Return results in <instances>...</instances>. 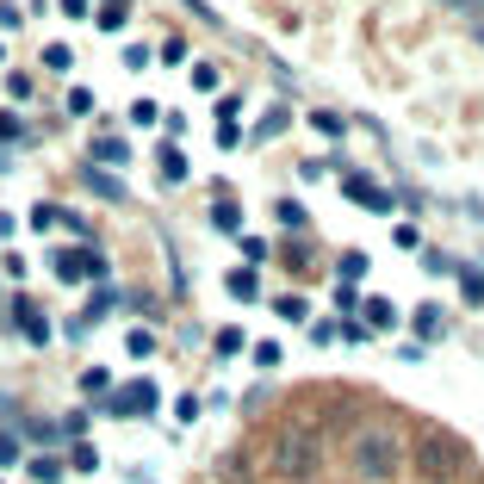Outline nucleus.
Segmentation results:
<instances>
[{
	"instance_id": "1",
	"label": "nucleus",
	"mask_w": 484,
	"mask_h": 484,
	"mask_svg": "<svg viewBox=\"0 0 484 484\" xmlns=\"http://www.w3.org/2000/svg\"><path fill=\"white\" fill-rule=\"evenodd\" d=\"M348 459H354V472H360L367 484H391V479H398V466H404V441H398L391 422H367V429H354Z\"/></svg>"
},
{
	"instance_id": "2",
	"label": "nucleus",
	"mask_w": 484,
	"mask_h": 484,
	"mask_svg": "<svg viewBox=\"0 0 484 484\" xmlns=\"http://www.w3.org/2000/svg\"><path fill=\"white\" fill-rule=\"evenodd\" d=\"M274 472L279 479H298V484H311L323 472V435L311 422H292V429L274 435Z\"/></svg>"
},
{
	"instance_id": "3",
	"label": "nucleus",
	"mask_w": 484,
	"mask_h": 484,
	"mask_svg": "<svg viewBox=\"0 0 484 484\" xmlns=\"http://www.w3.org/2000/svg\"><path fill=\"white\" fill-rule=\"evenodd\" d=\"M416 466H422V479H453L459 466H466V448H459V435H448V429H429L422 441H416Z\"/></svg>"
},
{
	"instance_id": "4",
	"label": "nucleus",
	"mask_w": 484,
	"mask_h": 484,
	"mask_svg": "<svg viewBox=\"0 0 484 484\" xmlns=\"http://www.w3.org/2000/svg\"><path fill=\"white\" fill-rule=\"evenodd\" d=\"M156 404H162V398H156V385H149V379H137V385H125V391L106 398V410H112V416H149Z\"/></svg>"
},
{
	"instance_id": "5",
	"label": "nucleus",
	"mask_w": 484,
	"mask_h": 484,
	"mask_svg": "<svg viewBox=\"0 0 484 484\" xmlns=\"http://www.w3.org/2000/svg\"><path fill=\"white\" fill-rule=\"evenodd\" d=\"M342 199H354L360 211H391V193H385V187H373L367 174H354V168L342 174Z\"/></svg>"
},
{
	"instance_id": "6",
	"label": "nucleus",
	"mask_w": 484,
	"mask_h": 484,
	"mask_svg": "<svg viewBox=\"0 0 484 484\" xmlns=\"http://www.w3.org/2000/svg\"><path fill=\"white\" fill-rule=\"evenodd\" d=\"M13 323H19V336H25V342H50V317L37 311V298H25V292H19V298H13Z\"/></svg>"
},
{
	"instance_id": "7",
	"label": "nucleus",
	"mask_w": 484,
	"mask_h": 484,
	"mask_svg": "<svg viewBox=\"0 0 484 484\" xmlns=\"http://www.w3.org/2000/svg\"><path fill=\"white\" fill-rule=\"evenodd\" d=\"M32 230H69V237H87V224L63 206H32Z\"/></svg>"
},
{
	"instance_id": "8",
	"label": "nucleus",
	"mask_w": 484,
	"mask_h": 484,
	"mask_svg": "<svg viewBox=\"0 0 484 484\" xmlns=\"http://www.w3.org/2000/svg\"><path fill=\"white\" fill-rule=\"evenodd\" d=\"M410 329H416V336H422V342H441V336H448V311H441V305L429 298V305H416Z\"/></svg>"
},
{
	"instance_id": "9",
	"label": "nucleus",
	"mask_w": 484,
	"mask_h": 484,
	"mask_svg": "<svg viewBox=\"0 0 484 484\" xmlns=\"http://www.w3.org/2000/svg\"><path fill=\"white\" fill-rule=\"evenodd\" d=\"M360 323H367V336H385V329H398V305H391V298H367V305H360Z\"/></svg>"
},
{
	"instance_id": "10",
	"label": "nucleus",
	"mask_w": 484,
	"mask_h": 484,
	"mask_svg": "<svg viewBox=\"0 0 484 484\" xmlns=\"http://www.w3.org/2000/svg\"><path fill=\"white\" fill-rule=\"evenodd\" d=\"M50 267H56V279H87V248H56Z\"/></svg>"
},
{
	"instance_id": "11",
	"label": "nucleus",
	"mask_w": 484,
	"mask_h": 484,
	"mask_svg": "<svg viewBox=\"0 0 484 484\" xmlns=\"http://www.w3.org/2000/svg\"><path fill=\"white\" fill-rule=\"evenodd\" d=\"M224 292H230V298H242V305H255V298H261V279H255V267H237V274L224 279Z\"/></svg>"
},
{
	"instance_id": "12",
	"label": "nucleus",
	"mask_w": 484,
	"mask_h": 484,
	"mask_svg": "<svg viewBox=\"0 0 484 484\" xmlns=\"http://www.w3.org/2000/svg\"><path fill=\"white\" fill-rule=\"evenodd\" d=\"M87 187H94L100 199H125V180H118V174H106V168H87Z\"/></svg>"
},
{
	"instance_id": "13",
	"label": "nucleus",
	"mask_w": 484,
	"mask_h": 484,
	"mask_svg": "<svg viewBox=\"0 0 484 484\" xmlns=\"http://www.w3.org/2000/svg\"><path fill=\"white\" fill-rule=\"evenodd\" d=\"M94 156H100L106 168H118V162L131 156V143H125V137H100V143H94Z\"/></svg>"
},
{
	"instance_id": "14",
	"label": "nucleus",
	"mask_w": 484,
	"mask_h": 484,
	"mask_svg": "<svg viewBox=\"0 0 484 484\" xmlns=\"http://www.w3.org/2000/svg\"><path fill=\"white\" fill-rule=\"evenodd\" d=\"M211 224H217V230H242V206L237 199H217V206H211Z\"/></svg>"
},
{
	"instance_id": "15",
	"label": "nucleus",
	"mask_w": 484,
	"mask_h": 484,
	"mask_svg": "<svg viewBox=\"0 0 484 484\" xmlns=\"http://www.w3.org/2000/svg\"><path fill=\"white\" fill-rule=\"evenodd\" d=\"M162 180H168V187H187V156H180V149H162Z\"/></svg>"
},
{
	"instance_id": "16",
	"label": "nucleus",
	"mask_w": 484,
	"mask_h": 484,
	"mask_svg": "<svg viewBox=\"0 0 484 484\" xmlns=\"http://www.w3.org/2000/svg\"><path fill=\"white\" fill-rule=\"evenodd\" d=\"M81 391H87V398H112V373H106V367H87V373H81Z\"/></svg>"
},
{
	"instance_id": "17",
	"label": "nucleus",
	"mask_w": 484,
	"mask_h": 484,
	"mask_svg": "<svg viewBox=\"0 0 484 484\" xmlns=\"http://www.w3.org/2000/svg\"><path fill=\"white\" fill-rule=\"evenodd\" d=\"M274 217H279V224H286V230H305V224H311L298 199H279V206H274Z\"/></svg>"
},
{
	"instance_id": "18",
	"label": "nucleus",
	"mask_w": 484,
	"mask_h": 484,
	"mask_svg": "<svg viewBox=\"0 0 484 484\" xmlns=\"http://www.w3.org/2000/svg\"><path fill=\"white\" fill-rule=\"evenodd\" d=\"M274 311L286 317V323H305V317H311V305H305L298 292H286V298H274Z\"/></svg>"
},
{
	"instance_id": "19",
	"label": "nucleus",
	"mask_w": 484,
	"mask_h": 484,
	"mask_svg": "<svg viewBox=\"0 0 484 484\" xmlns=\"http://www.w3.org/2000/svg\"><path fill=\"white\" fill-rule=\"evenodd\" d=\"M459 292H466L472 305H484V274L479 267H459Z\"/></svg>"
},
{
	"instance_id": "20",
	"label": "nucleus",
	"mask_w": 484,
	"mask_h": 484,
	"mask_svg": "<svg viewBox=\"0 0 484 484\" xmlns=\"http://www.w3.org/2000/svg\"><path fill=\"white\" fill-rule=\"evenodd\" d=\"M286 125H292V112H286V106H279V112H267V118H261V125H255V137H279V131H286Z\"/></svg>"
},
{
	"instance_id": "21",
	"label": "nucleus",
	"mask_w": 484,
	"mask_h": 484,
	"mask_svg": "<svg viewBox=\"0 0 484 484\" xmlns=\"http://www.w3.org/2000/svg\"><path fill=\"white\" fill-rule=\"evenodd\" d=\"M32 479L37 484H56V479H63V459H44V453H37V459H32Z\"/></svg>"
},
{
	"instance_id": "22",
	"label": "nucleus",
	"mask_w": 484,
	"mask_h": 484,
	"mask_svg": "<svg viewBox=\"0 0 484 484\" xmlns=\"http://www.w3.org/2000/svg\"><path fill=\"white\" fill-rule=\"evenodd\" d=\"M342 279H348V286L367 279V255H360V248H348V255H342Z\"/></svg>"
},
{
	"instance_id": "23",
	"label": "nucleus",
	"mask_w": 484,
	"mask_h": 484,
	"mask_svg": "<svg viewBox=\"0 0 484 484\" xmlns=\"http://www.w3.org/2000/svg\"><path fill=\"white\" fill-rule=\"evenodd\" d=\"M125 348H131L137 360H149V354H156V336H149V329H131V336H125Z\"/></svg>"
},
{
	"instance_id": "24",
	"label": "nucleus",
	"mask_w": 484,
	"mask_h": 484,
	"mask_svg": "<svg viewBox=\"0 0 484 484\" xmlns=\"http://www.w3.org/2000/svg\"><path fill=\"white\" fill-rule=\"evenodd\" d=\"M311 125L323 131V137H342L348 125H342V112H311Z\"/></svg>"
},
{
	"instance_id": "25",
	"label": "nucleus",
	"mask_w": 484,
	"mask_h": 484,
	"mask_svg": "<svg viewBox=\"0 0 484 484\" xmlns=\"http://www.w3.org/2000/svg\"><path fill=\"white\" fill-rule=\"evenodd\" d=\"M125 25V0H106L100 6V32H118Z\"/></svg>"
},
{
	"instance_id": "26",
	"label": "nucleus",
	"mask_w": 484,
	"mask_h": 484,
	"mask_svg": "<svg viewBox=\"0 0 484 484\" xmlns=\"http://www.w3.org/2000/svg\"><path fill=\"white\" fill-rule=\"evenodd\" d=\"M0 143H25V125H19V112H0Z\"/></svg>"
},
{
	"instance_id": "27",
	"label": "nucleus",
	"mask_w": 484,
	"mask_h": 484,
	"mask_svg": "<svg viewBox=\"0 0 484 484\" xmlns=\"http://www.w3.org/2000/svg\"><path fill=\"white\" fill-rule=\"evenodd\" d=\"M336 311H342V317L360 311V286H336Z\"/></svg>"
},
{
	"instance_id": "28",
	"label": "nucleus",
	"mask_w": 484,
	"mask_h": 484,
	"mask_svg": "<svg viewBox=\"0 0 484 484\" xmlns=\"http://www.w3.org/2000/svg\"><path fill=\"white\" fill-rule=\"evenodd\" d=\"M69 63H75V56H69V44H50V50H44V69H56V75H63Z\"/></svg>"
},
{
	"instance_id": "29",
	"label": "nucleus",
	"mask_w": 484,
	"mask_h": 484,
	"mask_svg": "<svg viewBox=\"0 0 484 484\" xmlns=\"http://www.w3.org/2000/svg\"><path fill=\"white\" fill-rule=\"evenodd\" d=\"M391 237H398V248H410V255H416V248H422V230H416V224H398Z\"/></svg>"
},
{
	"instance_id": "30",
	"label": "nucleus",
	"mask_w": 484,
	"mask_h": 484,
	"mask_svg": "<svg viewBox=\"0 0 484 484\" xmlns=\"http://www.w3.org/2000/svg\"><path fill=\"white\" fill-rule=\"evenodd\" d=\"M422 261H429V274H459V267H453L441 248H422Z\"/></svg>"
},
{
	"instance_id": "31",
	"label": "nucleus",
	"mask_w": 484,
	"mask_h": 484,
	"mask_svg": "<svg viewBox=\"0 0 484 484\" xmlns=\"http://www.w3.org/2000/svg\"><path fill=\"white\" fill-rule=\"evenodd\" d=\"M237 112H242V100H237V94H224V100H217V125H237Z\"/></svg>"
},
{
	"instance_id": "32",
	"label": "nucleus",
	"mask_w": 484,
	"mask_h": 484,
	"mask_svg": "<svg viewBox=\"0 0 484 484\" xmlns=\"http://www.w3.org/2000/svg\"><path fill=\"white\" fill-rule=\"evenodd\" d=\"M217 354H242V329H217Z\"/></svg>"
},
{
	"instance_id": "33",
	"label": "nucleus",
	"mask_w": 484,
	"mask_h": 484,
	"mask_svg": "<svg viewBox=\"0 0 484 484\" xmlns=\"http://www.w3.org/2000/svg\"><path fill=\"white\" fill-rule=\"evenodd\" d=\"M255 367H279V342H255Z\"/></svg>"
},
{
	"instance_id": "34",
	"label": "nucleus",
	"mask_w": 484,
	"mask_h": 484,
	"mask_svg": "<svg viewBox=\"0 0 484 484\" xmlns=\"http://www.w3.org/2000/svg\"><path fill=\"white\" fill-rule=\"evenodd\" d=\"M125 69H149V50L143 44H125Z\"/></svg>"
},
{
	"instance_id": "35",
	"label": "nucleus",
	"mask_w": 484,
	"mask_h": 484,
	"mask_svg": "<svg viewBox=\"0 0 484 484\" xmlns=\"http://www.w3.org/2000/svg\"><path fill=\"white\" fill-rule=\"evenodd\" d=\"M69 466H75V472H94V466H100V453H94V448H75Z\"/></svg>"
},
{
	"instance_id": "36",
	"label": "nucleus",
	"mask_w": 484,
	"mask_h": 484,
	"mask_svg": "<svg viewBox=\"0 0 484 484\" xmlns=\"http://www.w3.org/2000/svg\"><path fill=\"white\" fill-rule=\"evenodd\" d=\"M242 242V255H248V261H267V242L261 237H237Z\"/></svg>"
},
{
	"instance_id": "37",
	"label": "nucleus",
	"mask_w": 484,
	"mask_h": 484,
	"mask_svg": "<svg viewBox=\"0 0 484 484\" xmlns=\"http://www.w3.org/2000/svg\"><path fill=\"white\" fill-rule=\"evenodd\" d=\"M156 118H162V112H156L149 100H137V106H131V125H156Z\"/></svg>"
},
{
	"instance_id": "38",
	"label": "nucleus",
	"mask_w": 484,
	"mask_h": 484,
	"mask_svg": "<svg viewBox=\"0 0 484 484\" xmlns=\"http://www.w3.org/2000/svg\"><path fill=\"white\" fill-rule=\"evenodd\" d=\"M69 112H75V118H81V112H94V94H87V87H75V94H69Z\"/></svg>"
},
{
	"instance_id": "39",
	"label": "nucleus",
	"mask_w": 484,
	"mask_h": 484,
	"mask_svg": "<svg viewBox=\"0 0 484 484\" xmlns=\"http://www.w3.org/2000/svg\"><path fill=\"white\" fill-rule=\"evenodd\" d=\"M193 87H217V69H211V63H193Z\"/></svg>"
},
{
	"instance_id": "40",
	"label": "nucleus",
	"mask_w": 484,
	"mask_h": 484,
	"mask_svg": "<svg viewBox=\"0 0 484 484\" xmlns=\"http://www.w3.org/2000/svg\"><path fill=\"white\" fill-rule=\"evenodd\" d=\"M13 459H19V441H13V435H0V466H13Z\"/></svg>"
},
{
	"instance_id": "41",
	"label": "nucleus",
	"mask_w": 484,
	"mask_h": 484,
	"mask_svg": "<svg viewBox=\"0 0 484 484\" xmlns=\"http://www.w3.org/2000/svg\"><path fill=\"white\" fill-rule=\"evenodd\" d=\"M63 13H69V19H87V0H63Z\"/></svg>"
},
{
	"instance_id": "42",
	"label": "nucleus",
	"mask_w": 484,
	"mask_h": 484,
	"mask_svg": "<svg viewBox=\"0 0 484 484\" xmlns=\"http://www.w3.org/2000/svg\"><path fill=\"white\" fill-rule=\"evenodd\" d=\"M0 63H6V44H0Z\"/></svg>"
}]
</instances>
